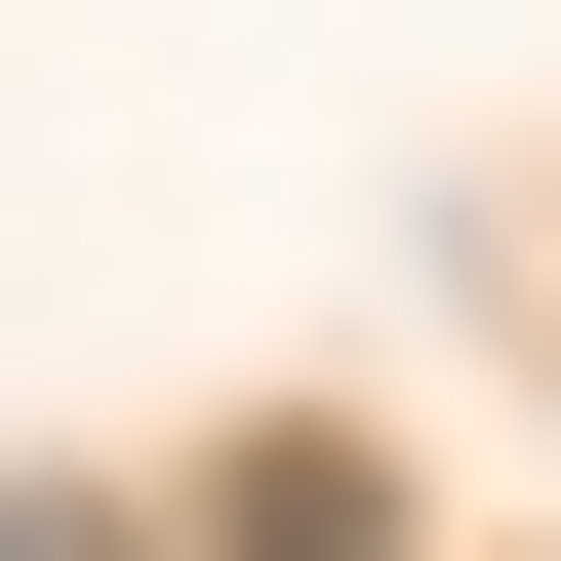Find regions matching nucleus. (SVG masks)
Wrapping results in <instances>:
<instances>
[{"mask_svg": "<svg viewBox=\"0 0 561 561\" xmlns=\"http://www.w3.org/2000/svg\"><path fill=\"white\" fill-rule=\"evenodd\" d=\"M201 561H401V481H362V442H241V481H201Z\"/></svg>", "mask_w": 561, "mask_h": 561, "instance_id": "obj_1", "label": "nucleus"}]
</instances>
